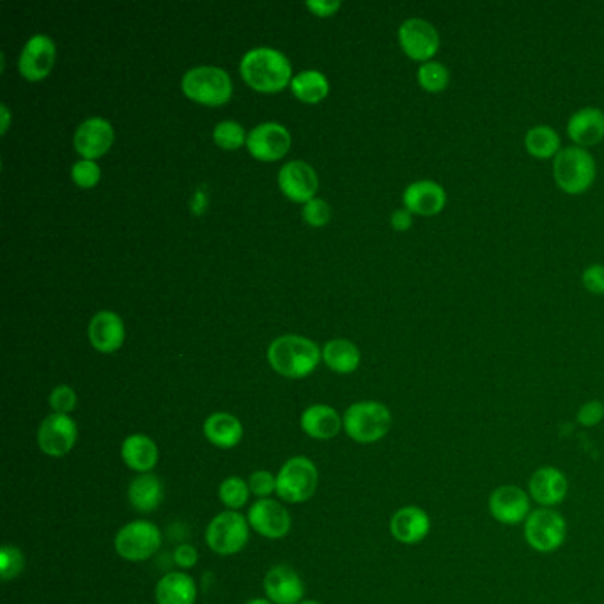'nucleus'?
I'll use <instances>...</instances> for the list:
<instances>
[{"label":"nucleus","instance_id":"nucleus-30","mask_svg":"<svg viewBox=\"0 0 604 604\" xmlns=\"http://www.w3.org/2000/svg\"><path fill=\"white\" fill-rule=\"evenodd\" d=\"M525 149L535 160H553L562 151V140L555 128L548 124H537L525 133Z\"/></svg>","mask_w":604,"mask_h":604},{"label":"nucleus","instance_id":"nucleus-17","mask_svg":"<svg viewBox=\"0 0 604 604\" xmlns=\"http://www.w3.org/2000/svg\"><path fill=\"white\" fill-rule=\"evenodd\" d=\"M277 181H279L280 192L286 195L289 201L307 204L312 199H316L318 194V174L309 163L300 160L287 162L280 169Z\"/></svg>","mask_w":604,"mask_h":604},{"label":"nucleus","instance_id":"nucleus-33","mask_svg":"<svg viewBox=\"0 0 604 604\" xmlns=\"http://www.w3.org/2000/svg\"><path fill=\"white\" fill-rule=\"evenodd\" d=\"M248 496H250V488L240 477H227L218 488V498L227 507V511H238L241 507H245Z\"/></svg>","mask_w":604,"mask_h":604},{"label":"nucleus","instance_id":"nucleus-20","mask_svg":"<svg viewBox=\"0 0 604 604\" xmlns=\"http://www.w3.org/2000/svg\"><path fill=\"white\" fill-rule=\"evenodd\" d=\"M431 518L419 505H404L390 518V534L397 543L415 546L426 541L431 534Z\"/></svg>","mask_w":604,"mask_h":604},{"label":"nucleus","instance_id":"nucleus-34","mask_svg":"<svg viewBox=\"0 0 604 604\" xmlns=\"http://www.w3.org/2000/svg\"><path fill=\"white\" fill-rule=\"evenodd\" d=\"M247 137L245 128L236 121H222L213 130L215 144L218 148L225 149V151H236L241 146H247Z\"/></svg>","mask_w":604,"mask_h":604},{"label":"nucleus","instance_id":"nucleus-19","mask_svg":"<svg viewBox=\"0 0 604 604\" xmlns=\"http://www.w3.org/2000/svg\"><path fill=\"white\" fill-rule=\"evenodd\" d=\"M248 523L266 539H282L291 530V516L284 505L272 498L257 500L248 511Z\"/></svg>","mask_w":604,"mask_h":604},{"label":"nucleus","instance_id":"nucleus-3","mask_svg":"<svg viewBox=\"0 0 604 604\" xmlns=\"http://www.w3.org/2000/svg\"><path fill=\"white\" fill-rule=\"evenodd\" d=\"M596 176V160L589 149L569 146L553 158V179L564 194H585L594 185Z\"/></svg>","mask_w":604,"mask_h":604},{"label":"nucleus","instance_id":"nucleus-44","mask_svg":"<svg viewBox=\"0 0 604 604\" xmlns=\"http://www.w3.org/2000/svg\"><path fill=\"white\" fill-rule=\"evenodd\" d=\"M413 213L406 210V208H401V210H395L392 213V217H390V225L394 227L395 231H399V233H406V231H410L411 227H413Z\"/></svg>","mask_w":604,"mask_h":604},{"label":"nucleus","instance_id":"nucleus-29","mask_svg":"<svg viewBox=\"0 0 604 604\" xmlns=\"http://www.w3.org/2000/svg\"><path fill=\"white\" fill-rule=\"evenodd\" d=\"M321 358L333 372L351 374L357 371L362 355L360 349L348 339H333L326 342L325 348L321 351Z\"/></svg>","mask_w":604,"mask_h":604},{"label":"nucleus","instance_id":"nucleus-25","mask_svg":"<svg viewBox=\"0 0 604 604\" xmlns=\"http://www.w3.org/2000/svg\"><path fill=\"white\" fill-rule=\"evenodd\" d=\"M121 457L124 465L133 472L151 473L158 465V447L146 434H132L121 445Z\"/></svg>","mask_w":604,"mask_h":604},{"label":"nucleus","instance_id":"nucleus-6","mask_svg":"<svg viewBox=\"0 0 604 604\" xmlns=\"http://www.w3.org/2000/svg\"><path fill=\"white\" fill-rule=\"evenodd\" d=\"M523 527L525 541L537 553L550 555L566 543L567 521L557 509H534L523 523Z\"/></svg>","mask_w":604,"mask_h":604},{"label":"nucleus","instance_id":"nucleus-21","mask_svg":"<svg viewBox=\"0 0 604 604\" xmlns=\"http://www.w3.org/2000/svg\"><path fill=\"white\" fill-rule=\"evenodd\" d=\"M264 592L273 604H298L303 601L305 587L293 567L275 566L266 573Z\"/></svg>","mask_w":604,"mask_h":604},{"label":"nucleus","instance_id":"nucleus-45","mask_svg":"<svg viewBox=\"0 0 604 604\" xmlns=\"http://www.w3.org/2000/svg\"><path fill=\"white\" fill-rule=\"evenodd\" d=\"M2 135H6L9 130V121H11V114H9L8 105H2Z\"/></svg>","mask_w":604,"mask_h":604},{"label":"nucleus","instance_id":"nucleus-23","mask_svg":"<svg viewBox=\"0 0 604 604\" xmlns=\"http://www.w3.org/2000/svg\"><path fill=\"white\" fill-rule=\"evenodd\" d=\"M123 319L112 310H101L89 323V341L100 353H114L124 344Z\"/></svg>","mask_w":604,"mask_h":604},{"label":"nucleus","instance_id":"nucleus-41","mask_svg":"<svg viewBox=\"0 0 604 604\" xmlns=\"http://www.w3.org/2000/svg\"><path fill=\"white\" fill-rule=\"evenodd\" d=\"M581 284L592 295H604V264H590L581 275Z\"/></svg>","mask_w":604,"mask_h":604},{"label":"nucleus","instance_id":"nucleus-43","mask_svg":"<svg viewBox=\"0 0 604 604\" xmlns=\"http://www.w3.org/2000/svg\"><path fill=\"white\" fill-rule=\"evenodd\" d=\"M341 2L339 0H335V2H330V0H309L307 2V9H309L310 13H314V15L319 16V18H326V16H333L339 9H341Z\"/></svg>","mask_w":604,"mask_h":604},{"label":"nucleus","instance_id":"nucleus-22","mask_svg":"<svg viewBox=\"0 0 604 604\" xmlns=\"http://www.w3.org/2000/svg\"><path fill=\"white\" fill-rule=\"evenodd\" d=\"M567 135L574 146L589 149L604 140V112L597 107L576 110L567 121Z\"/></svg>","mask_w":604,"mask_h":604},{"label":"nucleus","instance_id":"nucleus-40","mask_svg":"<svg viewBox=\"0 0 604 604\" xmlns=\"http://www.w3.org/2000/svg\"><path fill=\"white\" fill-rule=\"evenodd\" d=\"M604 420V403L603 401H587L585 404H581L580 410L576 413V422L581 427H596L601 424Z\"/></svg>","mask_w":604,"mask_h":604},{"label":"nucleus","instance_id":"nucleus-15","mask_svg":"<svg viewBox=\"0 0 604 604\" xmlns=\"http://www.w3.org/2000/svg\"><path fill=\"white\" fill-rule=\"evenodd\" d=\"M57 48L54 39L45 34H36L25 43L18 59V70L29 82H39L54 70Z\"/></svg>","mask_w":604,"mask_h":604},{"label":"nucleus","instance_id":"nucleus-47","mask_svg":"<svg viewBox=\"0 0 604 604\" xmlns=\"http://www.w3.org/2000/svg\"><path fill=\"white\" fill-rule=\"evenodd\" d=\"M298 604H321L319 601H314V599H303L302 603Z\"/></svg>","mask_w":604,"mask_h":604},{"label":"nucleus","instance_id":"nucleus-18","mask_svg":"<svg viewBox=\"0 0 604 604\" xmlns=\"http://www.w3.org/2000/svg\"><path fill=\"white\" fill-rule=\"evenodd\" d=\"M403 204L406 210L417 217H436L447 206V192L433 179H420L406 186Z\"/></svg>","mask_w":604,"mask_h":604},{"label":"nucleus","instance_id":"nucleus-38","mask_svg":"<svg viewBox=\"0 0 604 604\" xmlns=\"http://www.w3.org/2000/svg\"><path fill=\"white\" fill-rule=\"evenodd\" d=\"M48 401L54 413H61V415H70L71 411L77 408V394L68 385L55 387Z\"/></svg>","mask_w":604,"mask_h":604},{"label":"nucleus","instance_id":"nucleus-7","mask_svg":"<svg viewBox=\"0 0 604 604\" xmlns=\"http://www.w3.org/2000/svg\"><path fill=\"white\" fill-rule=\"evenodd\" d=\"M319 473L309 457H291L277 473V495L286 504H303L318 489Z\"/></svg>","mask_w":604,"mask_h":604},{"label":"nucleus","instance_id":"nucleus-28","mask_svg":"<svg viewBox=\"0 0 604 604\" xmlns=\"http://www.w3.org/2000/svg\"><path fill=\"white\" fill-rule=\"evenodd\" d=\"M155 596L158 604H194L197 585L190 574H165L156 585Z\"/></svg>","mask_w":604,"mask_h":604},{"label":"nucleus","instance_id":"nucleus-39","mask_svg":"<svg viewBox=\"0 0 604 604\" xmlns=\"http://www.w3.org/2000/svg\"><path fill=\"white\" fill-rule=\"evenodd\" d=\"M248 488H250V493L259 496L261 500L263 498H270L272 493H277V477L272 472L259 470V472H254L250 475Z\"/></svg>","mask_w":604,"mask_h":604},{"label":"nucleus","instance_id":"nucleus-1","mask_svg":"<svg viewBox=\"0 0 604 604\" xmlns=\"http://www.w3.org/2000/svg\"><path fill=\"white\" fill-rule=\"evenodd\" d=\"M240 73L257 93L273 94L291 86L293 68L286 55L275 48L259 47L241 57Z\"/></svg>","mask_w":604,"mask_h":604},{"label":"nucleus","instance_id":"nucleus-14","mask_svg":"<svg viewBox=\"0 0 604 604\" xmlns=\"http://www.w3.org/2000/svg\"><path fill=\"white\" fill-rule=\"evenodd\" d=\"M116 139L114 126L103 117H89L84 123L78 124L73 137V146L77 149L82 160H98L109 153Z\"/></svg>","mask_w":604,"mask_h":604},{"label":"nucleus","instance_id":"nucleus-10","mask_svg":"<svg viewBox=\"0 0 604 604\" xmlns=\"http://www.w3.org/2000/svg\"><path fill=\"white\" fill-rule=\"evenodd\" d=\"M399 47L403 50L406 57L411 61L424 62L433 61L434 55L440 50V32L436 31L431 22L424 18H408L404 20L399 31H397Z\"/></svg>","mask_w":604,"mask_h":604},{"label":"nucleus","instance_id":"nucleus-31","mask_svg":"<svg viewBox=\"0 0 604 604\" xmlns=\"http://www.w3.org/2000/svg\"><path fill=\"white\" fill-rule=\"evenodd\" d=\"M291 91L298 100L309 105H316L325 100L330 93V82L326 75L318 70H305L291 80Z\"/></svg>","mask_w":604,"mask_h":604},{"label":"nucleus","instance_id":"nucleus-35","mask_svg":"<svg viewBox=\"0 0 604 604\" xmlns=\"http://www.w3.org/2000/svg\"><path fill=\"white\" fill-rule=\"evenodd\" d=\"M25 569L24 551L13 544H4L0 550V571L2 580L11 581L18 578Z\"/></svg>","mask_w":604,"mask_h":604},{"label":"nucleus","instance_id":"nucleus-37","mask_svg":"<svg viewBox=\"0 0 604 604\" xmlns=\"http://www.w3.org/2000/svg\"><path fill=\"white\" fill-rule=\"evenodd\" d=\"M302 217L310 227H323L332 218V208L323 199H312L303 204Z\"/></svg>","mask_w":604,"mask_h":604},{"label":"nucleus","instance_id":"nucleus-46","mask_svg":"<svg viewBox=\"0 0 604 604\" xmlns=\"http://www.w3.org/2000/svg\"><path fill=\"white\" fill-rule=\"evenodd\" d=\"M245 604H273L270 599H252V601H248Z\"/></svg>","mask_w":604,"mask_h":604},{"label":"nucleus","instance_id":"nucleus-32","mask_svg":"<svg viewBox=\"0 0 604 604\" xmlns=\"http://www.w3.org/2000/svg\"><path fill=\"white\" fill-rule=\"evenodd\" d=\"M417 80H419V86L426 93H443L450 84V71L443 62H424V64H420Z\"/></svg>","mask_w":604,"mask_h":604},{"label":"nucleus","instance_id":"nucleus-13","mask_svg":"<svg viewBox=\"0 0 604 604\" xmlns=\"http://www.w3.org/2000/svg\"><path fill=\"white\" fill-rule=\"evenodd\" d=\"M247 149L259 162H277L291 149V133L279 123H263L248 133Z\"/></svg>","mask_w":604,"mask_h":604},{"label":"nucleus","instance_id":"nucleus-12","mask_svg":"<svg viewBox=\"0 0 604 604\" xmlns=\"http://www.w3.org/2000/svg\"><path fill=\"white\" fill-rule=\"evenodd\" d=\"M78 438L77 422L70 415L52 413L41 422L38 429V447L50 457L70 454Z\"/></svg>","mask_w":604,"mask_h":604},{"label":"nucleus","instance_id":"nucleus-5","mask_svg":"<svg viewBox=\"0 0 604 604\" xmlns=\"http://www.w3.org/2000/svg\"><path fill=\"white\" fill-rule=\"evenodd\" d=\"M344 431L353 442L376 443L383 440L392 427V413L378 401L351 404L342 417Z\"/></svg>","mask_w":604,"mask_h":604},{"label":"nucleus","instance_id":"nucleus-26","mask_svg":"<svg viewBox=\"0 0 604 604\" xmlns=\"http://www.w3.org/2000/svg\"><path fill=\"white\" fill-rule=\"evenodd\" d=\"M204 436L218 449H234L243 438V426L231 413L218 411L204 422Z\"/></svg>","mask_w":604,"mask_h":604},{"label":"nucleus","instance_id":"nucleus-36","mask_svg":"<svg viewBox=\"0 0 604 604\" xmlns=\"http://www.w3.org/2000/svg\"><path fill=\"white\" fill-rule=\"evenodd\" d=\"M71 179L78 188H94V186L100 183L101 169L98 163L94 160H78L73 167H71Z\"/></svg>","mask_w":604,"mask_h":604},{"label":"nucleus","instance_id":"nucleus-27","mask_svg":"<svg viewBox=\"0 0 604 604\" xmlns=\"http://www.w3.org/2000/svg\"><path fill=\"white\" fill-rule=\"evenodd\" d=\"M128 500L135 511L149 514L163 502V484L155 473H140L128 488Z\"/></svg>","mask_w":604,"mask_h":604},{"label":"nucleus","instance_id":"nucleus-11","mask_svg":"<svg viewBox=\"0 0 604 604\" xmlns=\"http://www.w3.org/2000/svg\"><path fill=\"white\" fill-rule=\"evenodd\" d=\"M488 511L496 523L516 527L525 523L534 509L527 489L519 488L516 484H502L491 491Z\"/></svg>","mask_w":604,"mask_h":604},{"label":"nucleus","instance_id":"nucleus-48","mask_svg":"<svg viewBox=\"0 0 604 604\" xmlns=\"http://www.w3.org/2000/svg\"><path fill=\"white\" fill-rule=\"evenodd\" d=\"M571 604H578V603H571Z\"/></svg>","mask_w":604,"mask_h":604},{"label":"nucleus","instance_id":"nucleus-9","mask_svg":"<svg viewBox=\"0 0 604 604\" xmlns=\"http://www.w3.org/2000/svg\"><path fill=\"white\" fill-rule=\"evenodd\" d=\"M250 523L238 511H224L206 528V543L218 555H236L248 543Z\"/></svg>","mask_w":604,"mask_h":604},{"label":"nucleus","instance_id":"nucleus-2","mask_svg":"<svg viewBox=\"0 0 604 604\" xmlns=\"http://www.w3.org/2000/svg\"><path fill=\"white\" fill-rule=\"evenodd\" d=\"M321 360V349L316 342L302 335H282L268 348V362L273 371L291 380L307 378L316 371Z\"/></svg>","mask_w":604,"mask_h":604},{"label":"nucleus","instance_id":"nucleus-42","mask_svg":"<svg viewBox=\"0 0 604 604\" xmlns=\"http://www.w3.org/2000/svg\"><path fill=\"white\" fill-rule=\"evenodd\" d=\"M197 560H199L197 550H195L194 546H190V544H181L174 551V562L181 569H192L197 564Z\"/></svg>","mask_w":604,"mask_h":604},{"label":"nucleus","instance_id":"nucleus-24","mask_svg":"<svg viewBox=\"0 0 604 604\" xmlns=\"http://www.w3.org/2000/svg\"><path fill=\"white\" fill-rule=\"evenodd\" d=\"M303 433L314 438V440H332L344 429L341 415L333 410L332 406L326 404H312L303 411L302 419Z\"/></svg>","mask_w":604,"mask_h":604},{"label":"nucleus","instance_id":"nucleus-4","mask_svg":"<svg viewBox=\"0 0 604 604\" xmlns=\"http://www.w3.org/2000/svg\"><path fill=\"white\" fill-rule=\"evenodd\" d=\"M181 89L188 100L204 107H222L233 98V80L217 66H197L186 71Z\"/></svg>","mask_w":604,"mask_h":604},{"label":"nucleus","instance_id":"nucleus-16","mask_svg":"<svg viewBox=\"0 0 604 604\" xmlns=\"http://www.w3.org/2000/svg\"><path fill=\"white\" fill-rule=\"evenodd\" d=\"M528 495L539 507L555 509L562 504L569 493V481L566 473L555 466L537 468L528 481Z\"/></svg>","mask_w":604,"mask_h":604},{"label":"nucleus","instance_id":"nucleus-8","mask_svg":"<svg viewBox=\"0 0 604 604\" xmlns=\"http://www.w3.org/2000/svg\"><path fill=\"white\" fill-rule=\"evenodd\" d=\"M117 555L128 562H144L162 546V532L155 523L137 519L124 525L114 539Z\"/></svg>","mask_w":604,"mask_h":604}]
</instances>
